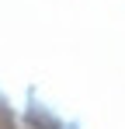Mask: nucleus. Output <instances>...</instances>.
<instances>
[]
</instances>
